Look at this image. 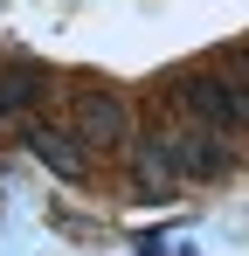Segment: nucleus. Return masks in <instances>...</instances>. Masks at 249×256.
<instances>
[{
  "label": "nucleus",
  "mask_w": 249,
  "mask_h": 256,
  "mask_svg": "<svg viewBox=\"0 0 249 256\" xmlns=\"http://www.w3.org/2000/svg\"><path fill=\"white\" fill-rule=\"evenodd\" d=\"M180 104L194 111V125L236 132V84H228V76H214V70H187V76H180Z\"/></svg>",
  "instance_id": "f03ea898"
},
{
  "label": "nucleus",
  "mask_w": 249,
  "mask_h": 256,
  "mask_svg": "<svg viewBox=\"0 0 249 256\" xmlns=\"http://www.w3.org/2000/svg\"><path fill=\"white\" fill-rule=\"evenodd\" d=\"M76 138L90 146V152L132 138V111L118 104V90H83V97H76Z\"/></svg>",
  "instance_id": "f257e3e1"
},
{
  "label": "nucleus",
  "mask_w": 249,
  "mask_h": 256,
  "mask_svg": "<svg viewBox=\"0 0 249 256\" xmlns=\"http://www.w3.org/2000/svg\"><path fill=\"white\" fill-rule=\"evenodd\" d=\"M132 173H138V187H146V194H166V187L180 180L173 152H166V138H146V146L132 152Z\"/></svg>",
  "instance_id": "423d86ee"
},
{
  "label": "nucleus",
  "mask_w": 249,
  "mask_h": 256,
  "mask_svg": "<svg viewBox=\"0 0 249 256\" xmlns=\"http://www.w3.org/2000/svg\"><path fill=\"white\" fill-rule=\"evenodd\" d=\"M236 76H242V84H249V42L236 48Z\"/></svg>",
  "instance_id": "6e6552de"
},
{
  "label": "nucleus",
  "mask_w": 249,
  "mask_h": 256,
  "mask_svg": "<svg viewBox=\"0 0 249 256\" xmlns=\"http://www.w3.org/2000/svg\"><path fill=\"white\" fill-rule=\"evenodd\" d=\"M48 97V70L28 62V56H14V62H0V125H21V118H35V104Z\"/></svg>",
  "instance_id": "20e7f679"
},
{
  "label": "nucleus",
  "mask_w": 249,
  "mask_h": 256,
  "mask_svg": "<svg viewBox=\"0 0 249 256\" xmlns=\"http://www.w3.org/2000/svg\"><path fill=\"white\" fill-rule=\"evenodd\" d=\"M28 152H35L56 180H83V173H90V146L76 138V125H28Z\"/></svg>",
  "instance_id": "7ed1b4c3"
},
{
  "label": "nucleus",
  "mask_w": 249,
  "mask_h": 256,
  "mask_svg": "<svg viewBox=\"0 0 249 256\" xmlns=\"http://www.w3.org/2000/svg\"><path fill=\"white\" fill-rule=\"evenodd\" d=\"M236 132H249V84L236 76Z\"/></svg>",
  "instance_id": "0eeeda50"
},
{
  "label": "nucleus",
  "mask_w": 249,
  "mask_h": 256,
  "mask_svg": "<svg viewBox=\"0 0 249 256\" xmlns=\"http://www.w3.org/2000/svg\"><path fill=\"white\" fill-rule=\"evenodd\" d=\"M166 152H173V166H180V180H214V173H228V146H222V132H173L166 138Z\"/></svg>",
  "instance_id": "39448f33"
}]
</instances>
